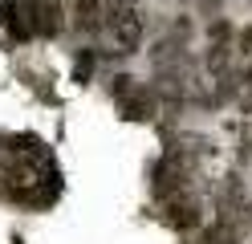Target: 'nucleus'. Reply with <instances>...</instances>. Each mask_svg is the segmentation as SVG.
Listing matches in <instances>:
<instances>
[{
	"instance_id": "obj_2",
	"label": "nucleus",
	"mask_w": 252,
	"mask_h": 244,
	"mask_svg": "<svg viewBox=\"0 0 252 244\" xmlns=\"http://www.w3.org/2000/svg\"><path fill=\"white\" fill-rule=\"evenodd\" d=\"M106 29L110 37H114L118 53H134V49H143V16L138 8H106Z\"/></svg>"
},
{
	"instance_id": "obj_4",
	"label": "nucleus",
	"mask_w": 252,
	"mask_h": 244,
	"mask_svg": "<svg viewBox=\"0 0 252 244\" xmlns=\"http://www.w3.org/2000/svg\"><path fill=\"white\" fill-rule=\"evenodd\" d=\"M33 33H41V37H57L61 33V4L57 0H45V4L33 8Z\"/></svg>"
},
{
	"instance_id": "obj_6",
	"label": "nucleus",
	"mask_w": 252,
	"mask_h": 244,
	"mask_svg": "<svg viewBox=\"0 0 252 244\" xmlns=\"http://www.w3.org/2000/svg\"><path fill=\"white\" fill-rule=\"evenodd\" d=\"M151 114H155V98L147 90H138L130 102H122V118H130V122H147Z\"/></svg>"
},
{
	"instance_id": "obj_8",
	"label": "nucleus",
	"mask_w": 252,
	"mask_h": 244,
	"mask_svg": "<svg viewBox=\"0 0 252 244\" xmlns=\"http://www.w3.org/2000/svg\"><path fill=\"white\" fill-rule=\"evenodd\" d=\"M228 65H232V49H228L224 41H216V45L208 49V70H212V73H228Z\"/></svg>"
},
{
	"instance_id": "obj_7",
	"label": "nucleus",
	"mask_w": 252,
	"mask_h": 244,
	"mask_svg": "<svg viewBox=\"0 0 252 244\" xmlns=\"http://www.w3.org/2000/svg\"><path fill=\"white\" fill-rule=\"evenodd\" d=\"M199 244H240V236H236L232 224H212V228H203Z\"/></svg>"
},
{
	"instance_id": "obj_1",
	"label": "nucleus",
	"mask_w": 252,
	"mask_h": 244,
	"mask_svg": "<svg viewBox=\"0 0 252 244\" xmlns=\"http://www.w3.org/2000/svg\"><path fill=\"white\" fill-rule=\"evenodd\" d=\"M187 183H191V159L183 151H171V155H163L155 163L151 191L159 195V200H167V195H175V191H187Z\"/></svg>"
},
{
	"instance_id": "obj_10",
	"label": "nucleus",
	"mask_w": 252,
	"mask_h": 244,
	"mask_svg": "<svg viewBox=\"0 0 252 244\" xmlns=\"http://www.w3.org/2000/svg\"><path fill=\"white\" fill-rule=\"evenodd\" d=\"M248 90H252V73H248Z\"/></svg>"
},
{
	"instance_id": "obj_5",
	"label": "nucleus",
	"mask_w": 252,
	"mask_h": 244,
	"mask_svg": "<svg viewBox=\"0 0 252 244\" xmlns=\"http://www.w3.org/2000/svg\"><path fill=\"white\" fill-rule=\"evenodd\" d=\"M73 25L82 33L102 29V0H77V4H73Z\"/></svg>"
},
{
	"instance_id": "obj_9",
	"label": "nucleus",
	"mask_w": 252,
	"mask_h": 244,
	"mask_svg": "<svg viewBox=\"0 0 252 244\" xmlns=\"http://www.w3.org/2000/svg\"><path fill=\"white\" fill-rule=\"evenodd\" d=\"M102 8H138V0H102Z\"/></svg>"
},
{
	"instance_id": "obj_3",
	"label": "nucleus",
	"mask_w": 252,
	"mask_h": 244,
	"mask_svg": "<svg viewBox=\"0 0 252 244\" xmlns=\"http://www.w3.org/2000/svg\"><path fill=\"white\" fill-rule=\"evenodd\" d=\"M203 220V208L195 195H187V191H175V195H167L163 200V224L171 228V232H195Z\"/></svg>"
}]
</instances>
